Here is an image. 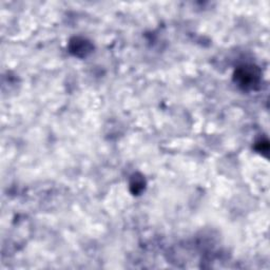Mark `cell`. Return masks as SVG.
Listing matches in <instances>:
<instances>
[{
    "instance_id": "obj_2",
    "label": "cell",
    "mask_w": 270,
    "mask_h": 270,
    "mask_svg": "<svg viewBox=\"0 0 270 270\" xmlns=\"http://www.w3.org/2000/svg\"><path fill=\"white\" fill-rule=\"evenodd\" d=\"M131 187H135V191H134V193H139V192H141L144 190L145 188V182H144V179L140 177H138L137 175H134L133 176V181L131 183Z\"/></svg>"
},
{
    "instance_id": "obj_1",
    "label": "cell",
    "mask_w": 270,
    "mask_h": 270,
    "mask_svg": "<svg viewBox=\"0 0 270 270\" xmlns=\"http://www.w3.org/2000/svg\"><path fill=\"white\" fill-rule=\"evenodd\" d=\"M235 80L244 89H252L260 80L259 70L253 66H244L236 70Z\"/></svg>"
}]
</instances>
